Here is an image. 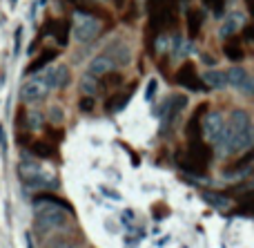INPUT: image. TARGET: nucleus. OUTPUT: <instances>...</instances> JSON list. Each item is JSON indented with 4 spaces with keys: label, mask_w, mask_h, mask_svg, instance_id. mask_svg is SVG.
<instances>
[{
    "label": "nucleus",
    "mask_w": 254,
    "mask_h": 248,
    "mask_svg": "<svg viewBox=\"0 0 254 248\" xmlns=\"http://www.w3.org/2000/svg\"><path fill=\"white\" fill-rule=\"evenodd\" d=\"M154 94H156V81H149L147 89H145V101H154Z\"/></svg>",
    "instance_id": "28"
},
{
    "label": "nucleus",
    "mask_w": 254,
    "mask_h": 248,
    "mask_svg": "<svg viewBox=\"0 0 254 248\" xmlns=\"http://www.w3.org/2000/svg\"><path fill=\"white\" fill-rule=\"evenodd\" d=\"M25 246L34 248V237H31V233H25Z\"/></svg>",
    "instance_id": "32"
},
{
    "label": "nucleus",
    "mask_w": 254,
    "mask_h": 248,
    "mask_svg": "<svg viewBox=\"0 0 254 248\" xmlns=\"http://www.w3.org/2000/svg\"><path fill=\"white\" fill-rule=\"evenodd\" d=\"M203 199H205L210 206H214V208H225V206L230 204V201H228V197L219 195V192H210V190H205V192H203Z\"/></svg>",
    "instance_id": "19"
},
{
    "label": "nucleus",
    "mask_w": 254,
    "mask_h": 248,
    "mask_svg": "<svg viewBox=\"0 0 254 248\" xmlns=\"http://www.w3.org/2000/svg\"><path fill=\"white\" fill-rule=\"evenodd\" d=\"M11 4H16V0H11Z\"/></svg>",
    "instance_id": "36"
},
{
    "label": "nucleus",
    "mask_w": 254,
    "mask_h": 248,
    "mask_svg": "<svg viewBox=\"0 0 254 248\" xmlns=\"http://www.w3.org/2000/svg\"><path fill=\"white\" fill-rule=\"evenodd\" d=\"M241 206H243V210H246V213H252V215H254V190L248 192V195L243 197Z\"/></svg>",
    "instance_id": "25"
},
{
    "label": "nucleus",
    "mask_w": 254,
    "mask_h": 248,
    "mask_svg": "<svg viewBox=\"0 0 254 248\" xmlns=\"http://www.w3.org/2000/svg\"><path fill=\"white\" fill-rule=\"evenodd\" d=\"M47 248H80L78 242H71V240H65V237H58V240L49 242Z\"/></svg>",
    "instance_id": "23"
},
{
    "label": "nucleus",
    "mask_w": 254,
    "mask_h": 248,
    "mask_svg": "<svg viewBox=\"0 0 254 248\" xmlns=\"http://www.w3.org/2000/svg\"><path fill=\"white\" fill-rule=\"evenodd\" d=\"M112 2H114L116 7H123V4H125V0H112Z\"/></svg>",
    "instance_id": "34"
},
{
    "label": "nucleus",
    "mask_w": 254,
    "mask_h": 248,
    "mask_svg": "<svg viewBox=\"0 0 254 248\" xmlns=\"http://www.w3.org/2000/svg\"><path fill=\"white\" fill-rule=\"evenodd\" d=\"M112 67H114V61H112L107 54H103V56H96L92 63H89V70H87V74L89 76H105V74H110L112 72Z\"/></svg>",
    "instance_id": "11"
},
{
    "label": "nucleus",
    "mask_w": 254,
    "mask_h": 248,
    "mask_svg": "<svg viewBox=\"0 0 254 248\" xmlns=\"http://www.w3.org/2000/svg\"><path fill=\"white\" fill-rule=\"evenodd\" d=\"M252 159H254V148H252L250 152H248L246 157H241V159H239L237 164H232V165H230V170H234V172H241L243 168H248V165L252 164Z\"/></svg>",
    "instance_id": "22"
},
{
    "label": "nucleus",
    "mask_w": 254,
    "mask_h": 248,
    "mask_svg": "<svg viewBox=\"0 0 254 248\" xmlns=\"http://www.w3.org/2000/svg\"><path fill=\"white\" fill-rule=\"evenodd\" d=\"M98 31H101V25H98L96 18L92 16H76V22H74V36L76 40H80V43H87V40L96 38Z\"/></svg>",
    "instance_id": "5"
},
{
    "label": "nucleus",
    "mask_w": 254,
    "mask_h": 248,
    "mask_svg": "<svg viewBox=\"0 0 254 248\" xmlns=\"http://www.w3.org/2000/svg\"><path fill=\"white\" fill-rule=\"evenodd\" d=\"M0 150H2V155L7 152V132H4L2 125H0Z\"/></svg>",
    "instance_id": "31"
},
{
    "label": "nucleus",
    "mask_w": 254,
    "mask_h": 248,
    "mask_svg": "<svg viewBox=\"0 0 254 248\" xmlns=\"http://www.w3.org/2000/svg\"><path fill=\"white\" fill-rule=\"evenodd\" d=\"M176 83L188 89H194V92L205 89V83H203V79H198L196 67H194L192 63H183V65L179 67V72H176Z\"/></svg>",
    "instance_id": "6"
},
{
    "label": "nucleus",
    "mask_w": 254,
    "mask_h": 248,
    "mask_svg": "<svg viewBox=\"0 0 254 248\" xmlns=\"http://www.w3.org/2000/svg\"><path fill=\"white\" fill-rule=\"evenodd\" d=\"M203 81H207V85H210V87H216V89H221V87L228 85V81H225V72H214V70L205 72V74H203Z\"/></svg>",
    "instance_id": "18"
},
{
    "label": "nucleus",
    "mask_w": 254,
    "mask_h": 248,
    "mask_svg": "<svg viewBox=\"0 0 254 248\" xmlns=\"http://www.w3.org/2000/svg\"><path fill=\"white\" fill-rule=\"evenodd\" d=\"M47 89H49V85L45 83L43 79L27 81V83L20 87V98H22V101H27V103L38 101V98H43L45 94H47Z\"/></svg>",
    "instance_id": "8"
},
{
    "label": "nucleus",
    "mask_w": 254,
    "mask_h": 248,
    "mask_svg": "<svg viewBox=\"0 0 254 248\" xmlns=\"http://www.w3.org/2000/svg\"><path fill=\"white\" fill-rule=\"evenodd\" d=\"M18 174H20L22 183L29 186V188H52V186H56V179L49 177V174H45L43 170L34 164H22L20 168H18Z\"/></svg>",
    "instance_id": "4"
},
{
    "label": "nucleus",
    "mask_w": 254,
    "mask_h": 248,
    "mask_svg": "<svg viewBox=\"0 0 254 248\" xmlns=\"http://www.w3.org/2000/svg\"><path fill=\"white\" fill-rule=\"evenodd\" d=\"M43 81L49 85V87H56V89H61V87H67L69 85V70H67L65 65H56L54 70H49L47 74L43 76Z\"/></svg>",
    "instance_id": "9"
},
{
    "label": "nucleus",
    "mask_w": 254,
    "mask_h": 248,
    "mask_svg": "<svg viewBox=\"0 0 254 248\" xmlns=\"http://www.w3.org/2000/svg\"><path fill=\"white\" fill-rule=\"evenodd\" d=\"M149 34L156 36L179 22V0H147Z\"/></svg>",
    "instance_id": "1"
},
{
    "label": "nucleus",
    "mask_w": 254,
    "mask_h": 248,
    "mask_svg": "<svg viewBox=\"0 0 254 248\" xmlns=\"http://www.w3.org/2000/svg\"><path fill=\"white\" fill-rule=\"evenodd\" d=\"M13 43H16L13 45V54L18 56V54H20V43H22V27L16 29V34H13Z\"/></svg>",
    "instance_id": "26"
},
{
    "label": "nucleus",
    "mask_w": 254,
    "mask_h": 248,
    "mask_svg": "<svg viewBox=\"0 0 254 248\" xmlns=\"http://www.w3.org/2000/svg\"><path fill=\"white\" fill-rule=\"evenodd\" d=\"M71 2H74V4H78V7H80V4H83V0H71Z\"/></svg>",
    "instance_id": "35"
},
{
    "label": "nucleus",
    "mask_w": 254,
    "mask_h": 248,
    "mask_svg": "<svg viewBox=\"0 0 254 248\" xmlns=\"http://www.w3.org/2000/svg\"><path fill=\"white\" fill-rule=\"evenodd\" d=\"M203 4H205L207 9H212L216 16H221L225 9V0H203Z\"/></svg>",
    "instance_id": "24"
},
{
    "label": "nucleus",
    "mask_w": 254,
    "mask_h": 248,
    "mask_svg": "<svg viewBox=\"0 0 254 248\" xmlns=\"http://www.w3.org/2000/svg\"><path fill=\"white\" fill-rule=\"evenodd\" d=\"M246 7H248V11H250L252 18H254V0H246Z\"/></svg>",
    "instance_id": "33"
},
{
    "label": "nucleus",
    "mask_w": 254,
    "mask_h": 248,
    "mask_svg": "<svg viewBox=\"0 0 254 248\" xmlns=\"http://www.w3.org/2000/svg\"><path fill=\"white\" fill-rule=\"evenodd\" d=\"M80 110H85V112L94 110V98L92 96H85L83 101H80Z\"/></svg>",
    "instance_id": "29"
},
{
    "label": "nucleus",
    "mask_w": 254,
    "mask_h": 248,
    "mask_svg": "<svg viewBox=\"0 0 254 248\" xmlns=\"http://www.w3.org/2000/svg\"><path fill=\"white\" fill-rule=\"evenodd\" d=\"M203 25V13L198 9H190L188 11V36L190 38H196L198 31H201Z\"/></svg>",
    "instance_id": "13"
},
{
    "label": "nucleus",
    "mask_w": 254,
    "mask_h": 248,
    "mask_svg": "<svg viewBox=\"0 0 254 248\" xmlns=\"http://www.w3.org/2000/svg\"><path fill=\"white\" fill-rule=\"evenodd\" d=\"M243 38H246L248 45H252L254 47V22L252 25H246V29H243Z\"/></svg>",
    "instance_id": "27"
},
{
    "label": "nucleus",
    "mask_w": 254,
    "mask_h": 248,
    "mask_svg": "<svg viewBox=\"0 0 254 248\" xmlns=\"http://www.w3.org/2000/svg\"><path fill=\"white\" fill-rule=\"evenodd\" d=\"M223 52H225V56H228L230 61H241V58H243V47L239 45L237 38H228V40H225Z\"/></svg>",
    "instance_id": "17"
},
{
    "label": "nucleus",
    "mask_w": 254,
    "mask_h": 248,
    "mask_svg": "<svg viewBox=\"0 0 254 248\" xmlns=\"http://www.w3.org/2000/svg\"><path fill=\"white\" fill-rule=\"evenodd\" d=\"M67 219H69V208L54 204H45V201H36V224L40 231H56V228H65Z\"/></svg>",
    "instance_id": "3"
},
{
    "label": "nucleus",
    "mask_w": 254,
    "mask_h": 248,
    "mask_svg": "<svg viewBox=\"0 0 254 248\" xmlns=\"http://www.w3.org/2000/svg\"><path fill=\"white\" fill-rule=\"evenodd\" d=\"M248 79V72L243 70V67H230L228 72H225V81H228V85H234V87L241 89V85L246 83Z\"/></svg>",
    "instance_id": "16"
},
{
    "label": "nucleus",
    "mask_w": 254,
    "mask_h": 248,
    "mask_svg": "<svg viewBox=\"0 0 254 248\" xmlns=\"http://www.w3.org/2000/svg\"><path fill=\"white\" fill-rule=\"evenodd\" d=\"M49 27H52V36L58 40V45L65 47L67 40H69V22L67 20H49Z\"/></svg>",
    "instance_id": "12"
},
{
    "label": "nucleus",
    "mask_w": 254,
    "mask_h": 248,
    "mask_svg": "<svg viewBox=\"0 0 254 248\" xmlns=\"http://www.w3.org/2000/svg\"><path fill=\"white\" fill-rule=\"evenodd\" d=\"M80 89H83L85 96H94V92L98 89V83H96V76H85L83 83H80Z\"/></svg>",
    "instance_id": "20"
},
{
    "label": "nucleus",
    "mask_w": 254,
    "mask_h": 248,
    "mask_svg": "<svg viewBox=\"0 0 254 248\" xmlns=\"http://www.w3.org/2000/svg\"><path fill=\"white\" fill-rule=\"evenodd\" d=\"M34 155L36 157H52L54 155V146L47 141H36L34 143Z\"/></svg>",
    "instance_id": "21"
},
{
    "label": "nucleus",
    "mask_w": 254,
    "mask_h": 248,
    "mask_svg": "<svg viewBox=\"0 0 254 248\" xmlns=\"http://www.w3.org/2000/svg\"><path fill=\"white\" fill-rule=\"evenodd\" d=\"M56 56H58V52L56 49H45L43 54H40L38 58H36L34 63H31L29 67H27V72H29V74H34V72H38V70H43L45 65H47V63H52V61H56Z\"/></svg>",
    "instance_id": "15"
},
{
    "label": "nucleus",
    "mask_w": 254,
    "mask_h": 248,
    "mask_svg": "<svg viewBox=\"0 0 254 248\" xmlns=\"http://www.w3.org/2000/svg\"><path fill=\"white\" fill-rule=\"evenodd\" d=\"M185 105H188V98L185 96H172L170 101L165 103V110H163V130L174 125V121L179 119V114L183 112Z\"/></svg>",
    "instance_id": "7"
},
{
    "label": "nucleus",
    "mask_w": 254,
    "mask_h": 248,
    "mask_svg": "<svg viewBox=\"0 0 254 248\" xmlns=\"http://www.w3.org/2000/svg\"><path fill=\"white\" fill-rule=\"evenodd\" d=\"M241 89H243L246 94H254V79H250V76H248L246 83L241 85Z\"/></svg>",
    "instance_id": "30"
},
{
    "label": "nucleus",
    "mask_w": 254,
    "mask_h": 248,
    "mask_svg": "<svg viewBox=\"0 0 254 248\" xmlns=\"http://www.w3.org/2000/svg\"><path fill=\"white\" fill-rule=\"evenodd\" d=\"M176 161H179L183 172L205 174L207 165H210V161H212V152L203 141H190L188 150L181 152V155L176 157Z\"/></svg>",
    "instance_id": "2"
},
{
    "label": "nucleus",
    "mask_w": 254,
    "mask_h": 248,
    "mask_svg": "<svg viewBox=\"0 0 254 248\" xmlns=\"http://www.w3.org/2000/svg\"><path fill=\"white\" fill-rule=\"evenodd\" d=\"M223 119H221L219 114H207L205 121H203V132H205V137L210 139V141H221V137H223Z\"/></svg>",
    "instance_id": "10"
},
{
    "label": "nucleus",
    "mask_w": 254,
    "mask_h": 248,
    "mask_svg": "<svg viewBox=\"0 0 254 248\" xmlns=\"http://www.w3.org/2000/svg\"><path fill=\"white\" fill-rule=\"evenodd\" d=\"M134 89H136V85H131L129 87V92H123V94H119V96H114V98H110L107 101V112H121L123 107L129 103V98H131V94H134Z\"/></svg>",
    "instance_id": "14"
}]
</instances>
